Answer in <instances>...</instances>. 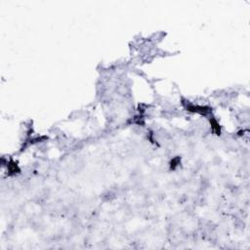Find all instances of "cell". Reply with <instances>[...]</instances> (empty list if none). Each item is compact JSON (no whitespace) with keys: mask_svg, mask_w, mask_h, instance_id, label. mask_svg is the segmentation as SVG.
Segmentation results:
<instances>
[{"mask_svg":"<svg viewBox=\"0 0 250 250\" xmlns=\"http://www.w3.org/2000/svg\"><path fill=\"white\" fill-rule=\"evenodd\" d=\"M210 125H211V128H212V130H213V132L215 133V134H217V135L221 134V126L219 124V122L214 117L210 118Z\"/></svg>","mask_w":250,"mask_h":250,"instance_id":"2","label":"cell"},{"mask_svg":"<svg viewBox=\"0 0 250 250\" xmlns=\"http://www.w3.org/2000/svg\"><path fill=\"white\" fill-rule=\"evenodd\" d=\"M186 109L191 113H199L201 115H207L209 113L211 112V109L208 107H203V106H199V105H193L188 103L186 105Z\"/></svg>","mask_w":250,"mask_h":250,"instance_id":"1","label":"cell"},{"mask_svg":"<svg viewBox=\"0 0 250 250\" xmlns=\"http://www.w3.org/2000/svg\"><path fill=\"white\" fill-rule=\"evenodd\" d=\"M8 170H9L10 174H16V173L20 172V168L18 167L17 163H15V162H13V161H11L10 163L8 164Z\"/></svg>","mask_w":250,"mask_h":250,"instance_id":"3","label":"cell"},{"mask_svg":"<svg viewBox=\"0 0 250 250\" xmlns=\"http://www.w3.org/2000/svg\"><path fill=\"white\" fill-rule=\"evenodd\" d=\"M179 163H180V158H173L172 161H171V168H172V169H175V168L178 166Z\"/></svg>","mask_w":250,"mask_h":250,"instance_id":"4","label":"cell"}]
</instances>
